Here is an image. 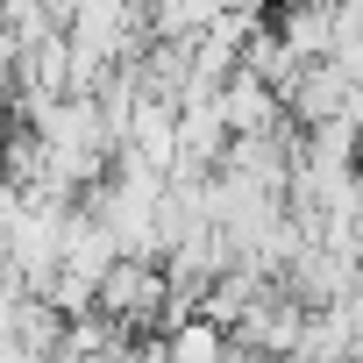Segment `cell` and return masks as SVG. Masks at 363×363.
Listing matches in <instances>:
<instances>
[{"instance_id":"cell-1","label":"cell","mask_w":363,"mask_h":363,"mask_svg":"<svg viewBox=\"0 0 363 363\" xmlns=\"http://www.w3.org/2000/svg\"><path fill=\"white\" fill-rule=\"evenodd\" d=\"M164 306H171V278H164V264H114L107 278H100V292H93V313L107 320V328H121V335H143L150 320H164Z\"/></svg>"},{"instance_id":"cell-2","label":"cell","mask_w":363,"mask_h":363,"mask_svg":"<svg viewBox=\"0 0 363 363\" xmlns=\"http://www.w3.org/2000/svg\"><path fill=\"white\" fill-rule=\"evenodd\" d=\"M349 100H356V93H349V79H342L335 65H306V72H299V86H292L278 107H285V121L306 135V128H320V121H342V114H349Z\"/></svg>"},{"instance_id":"cell-3","label":"cell","mask_w":363,"mask_h":363,"mask_svg":"<svg viewBox=\"0 0 363 363\" xmlns=\"http://www.w3.org/2000/svg\"><path fill=\"white\" fill-rule=\"evenodd\" d=\"M214 107H221L228 135H271V128H285V107H278V100H271V86H264V79H250V72H235V79L214 93Z\"/></svg>"},{"instance_id":"cell-4","label":"cell","mask_w":363,"mask_h":363,"mask_svg":"<svg viewBox=\"0 0 363 363\" xmlns=\"http://www.w3.org/2000/svg\"><path fill=\"white\" fill-rule=\"evenodd\" d=\"M164 363H228V335L193 313V320L164 328Z\"/></svg>"},{"instance_id":"cell-5","label":"cell","mask_w":363,"mask_h":363,"mask_svg":"<svg viewBox=\"0 0 363 363\" xmlns=\"http://www.w3.org/2000/svg\"><path fill=\"white\" fill-rule=\"evenodd\" d=\"M328 65H335V72L349 79V93H363V43H342V50H335Z\"/></svg>"},{"instance_id":"cell-6","label":"cell","mask_w":363,"mask_h":363,"mask_svg":"<svg viewBox=\"0 0 363 363\" xmlns=\"http://www.w3.org/2000/svg\"><path fill=\"white\" fill-rule=\"evenodd\" d=\"M356 171H363V128H356Z\"/></svg>"},{"instance_id":"cell-7","label":"cell","mask_w":363,"mask_h":363,"mask_svg":"<svg viewBox=\"0 0 363 363\" xmlns=\"http://www.w3.org/2000/svg\"><path fill=\"white\" fill-rule=\"evenodd\" d=\"M349 363H363V356H349Z\"/></svg>"}]
</instances>
